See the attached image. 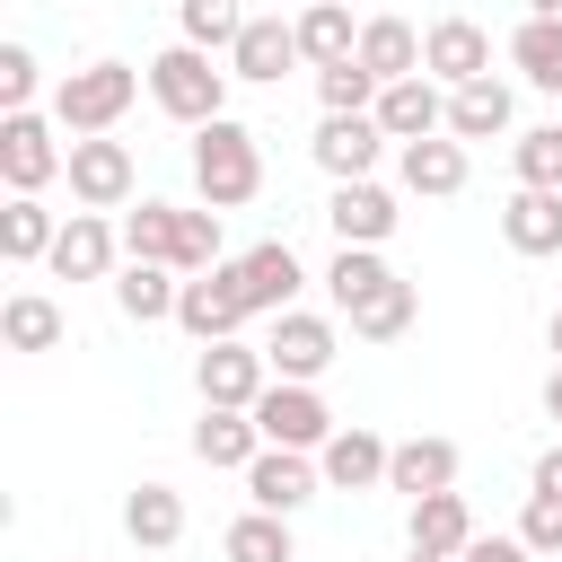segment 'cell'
<instances>
[{
    "label": "cell",
    "mask_w": 562,
    "mask_h": 562,
    "mask_svg": "<svg viewBox=\"0 0 562 562\" xmlns=\"http://www.w3.org/2000/svg\"><path fill=\"white\" fill-rule=\"evenodd\" d=\"M193 184H202V202L211 211H246L255 193H263V149H255V132L246 123H193Z\"/></svg>",
    "instance_id": "1"
},
{
    "label": "cell",
    "mask_w": 562,
    "mask_h": 562,
    "mask_svg": "<svg viewBox=\"0 0 562 562\" xmlns=\"http://www.w3.org/2000/svg\"><path fill=\"white\" fill-rule=\"evenodd\" d=\"M149 105L176 114V123H220L228 114V70H211L202 44H167L149 61Z\"/></svg>",
    "instance_id": "2"
},
{
    "label": "cell",
    "mask_w": 562,
    "mask_h": 562,
    "mask_svg": "<svg viewBox=\"0 0 562 562\" xmlns=\"http://www.w3.org/2000/svg\"><path fill=\"white\" fill-rule=\"evenodd\" d=\"M140 79H149V70H132V61H88V70H70V79L53 88V123H61L70 140H79V132H114V123L132 114Z\"/></svg>",
    "instance_id": "3"
},
{
    "label": "cell",
    "mask_w": 562,
    "mask_h": 562,
    "mask_svg": "<svg viewBox=\"0 0 562 562\" xmlns=\"http://www.w3.org/2000/svg\"><path fill=\"white\" fill-rule=\"evenodd\" d=\"M255 422H263V448H307V457H316V448L342 430L307 378H272V386L255 395Z\"/></svg>",
    "instance_id": "4"
},
{
    "label": "cell",
    "mask_w": 562,
    "mask_h": 562,
    "mask_svg": "<svg viewBox=\"0 0 562 562\" xmlns=\"http://www.w3.org/2000/svg\"><path fill=\"white\" fill-rule=\"evenodd\" d=\"M193 386H202V404H237V413H255V395L272 386V360H263V342L220 334V342L193 351Z\"/></svg>",
    "instance_id": "5"
},
{
    "label": "cell",
    "mask_w": 562,
    "mask_h": 562,
    "mask_svg": "<svg viewBox=\"0 0 562 562\" xmlns=\"http://www.w3.org/2000/svg\"><path fill=\"white\" fill-rule=\"evenodd\" d=\"M61 167H70V149L53 140V123L35 105L26 114H0V176H9V193H44Z\"/></svg>",
    "instance_id": "6"
},
{
    "label": "cell",
    "mask_w": 562,
    "mask_h": 562,
    "mask_svg": "<svg viewBox=\"0 0 562 562\" xmlns=\"http://www.w3.org/2000/svg\"><path fill=\"white\" fill-rule=\"evenodd\" d=\"M61 176H70V202H79V211H114V202H132V149H123L114 132H79Z\"/></svg>",
    "instance_id": "7"
},
{
    "label": "cell",
    "mask_w": 562,
    "mask_h": 562,
    "mask_svg": "<svg viewBox=\"0 0 562 562\" xmlns=\"http://www.w3.org/2000/svg\"><path fill=\"white\" fill-rule=\"evenodd\" d=\"M255 307H246V281H237V263H211V272H184V299H176V325L193 334V342H220V334H237Z\"/></svg>",
    "instance_id": "8"
},
{
    "label": "cell",
    "mask_w": 562,
    "mask_h": 562,
    "mask_svg": "<svg viewBox=\"0 0 562 562\" xmlns=\"http://www.w3.org/2000/svg\"><path fill=\"white\" fill-rule=\"evenodd\" d=\"M334 351H342V342H334V316H316V307H281L272 334H263L272 378H307V386H316V378L334 369Z\"/></svg>",
    "instance_id": "9"
},
{
    "label": "cell",
    "mask_w": 562,
    "mask_h": 562,
    "mask_svg": "<svg viewBox=\"0 0 562 562\" xmlns=\"http://www.w3.org/2000/svg\"><path fill=\"white\" fill-rule=\"evenodd\" d=\"M325 228H334V246H386L395 237V193L378 176H351V184H334Z\"/></svg>",
    "instance_id": "10"
},
{
    "label": "cell",
    "mask_w": 562,
    "mask_h": 562,
    "mask_svg": "<svg viewBox=\"0 0 562 562\" xmlns=\"http://www.w3.org/2000/svg\"><path fill=\"white\" fill-rule=\"evenodd\" d=\"M316 492H325V465H307V448H263V457L246 465V501H255V509H281V518H290V509H307Z\"/></svg>",
    "instance_id": "11"
},
{
    "label": "cell",
    "mask_w": 562,
    "mask_h": 562,
    "mask_svg": "<svg viewBox=\"0 0 562 562\" xmlns=\"http://www.w3.org/2000/svg\"><path fill=\"white\" fill-rule=\"evenodd\" d=\"M395 176H404V193H422V202H448V193H465V140H457V132L395 140Z\"/></svg>",
    "instance_id": "12"
},
{
    "label": "cell",
    "mask_w": 562,
    "mask_h": 562,
    "mask_svg": "<svg viewBox=\"0 0 562 562\" xmlns=\"http://www.w3.org/2000/svg\"><path fill=\"white\" fill-rule=\"evenodd\" d=\"M114 255H123V228H105V211H70L44 263H53L61 281H105V272H114Z\"/></svg>",
    "instance_id": "13"
},
{
    "label": "cell",
    "mask_w": 562,
    "mask_h": 562,
    "mask_svg": "<svg viewBox=\"0 0 562 562\" xmlns=\"http://www.w3.org/2000/svg\"><path fill=\"white\" fill-rule=\"evenodd\" d=\"M290 61H307L299 53V18H246V35L228 44V79H255V88H272Z\"/></svg>",
    "instance_id": "14"
},
{
    "label": "cell",
    "mask_w": 562,
    "mask_h": 562,
    "mask_svg": "<svg viewBox=\"0 0 562 562\" xmlns=\"http://www.w3.org/2000/svg\"><path fill=\"white\" fill-rule=\"evenodd\" d=\"M422 70H430L439 88H465V79L492 70V35H483L474 18H439V26L422 35Z\"/></svg>",
    "instance_id": "15"
},
{
    "label": "cell",
    "mask_w": 562,
    "mask_h": 562,
    "mask_svg": "<svg viewBox=\"0 0 562 562\" xmlns=\"http://www.w3.org/2000/svg\"><path fill=\"white\" fill-rule=\"evenodd\" d=\"M378 123H386V140H430V132H448V97H439V79H430V70L386 79V88H378Z\"/></svg>",
    "instance_id": "16"
},
{
    "label": "cell",
    "mask_w": 562,
    "mask_h": 562,
    "mask_svg": "<svg viewBox=\"0 0 562 562\" xmlns=\"http://www.w3.org/2000/svg\"><path fill=\"white\" fill-rule=\"evenodd\" d=\"M378 149H386V123H378V114H325V123H316V167H325L334 184L369 176Z\"/></svg>",
    "instance_id": "17"
},
{
    "label": "cell",
    "mask_w": 562,
    "mask_h": 562,
    "mask_svg": "<svg viewBox=\"0 0 562 562\" xmlns=\"http://www.w3.org/2000/svg\"><path fill=\"white\" fill-rule=\"evenodd\" d=\"M237 281H246V307H255V316H281V307H299V290H307V272H299V255H290L281 237L246 246V255H237Z\"/></svg>",
    "instance_id": "18"
},
{
    "label": "cell",
    "mask_w": 562,
    "mask_h": 562,
    "mask_svg": "<svg viewBox=\"0 0 562 562\" xmlns=\"http://www.w3.org/2000/svg\"><path fill=\"white\" fill-rule=\"evenodd\" d=\"M193 457H202L211 474H220V465H228V474H246V465L263 457V422H255V413H237V404H202V422H193Z\"/></svg>",
    "instance_id": "19"
},
{
    "label": "cell",
    "mask_w": 562,
    "mask_h": 562,
    "mask_svg": "<svg viewBox=\"0 0 562 562\" xmlns=\"http://www.w3.org/2000/svg\"><path fill=\"white\" fill-rule=\"evenodd\" d=\"M386 439L378 430H360V422H342L325 448H316V465H325V492H369V483H386Z\"/></svg>",
    "instance_id": "20"
},
{
    "label": "cell",
    "mask_w": 562,
    "mask_h": 562,
    "mask_svg": "<svg viewBox=\"0 0 562 562\" xmlns=\"http://www.w3.org/2000/svg\"><path fill=\"white\" fill-rule=\"evenodd\" d=\"M501 237H509V255H562V193L553 184H518L501 202Z\"/></svg>",
    "instance_id": "21"
},
{
    "label": "cell",
    "mask_w": 562,
    "mask_h": 562,
    "mask_svg": "<svg viewBox=\"0 0 562 562\" xmlns=\"http://www.w3.org/2000/svg\"><path fill=\"white\" fill-rule=\"evenodd\" d=\"M176 299H184V272H176V263H140V255H123V272H114V307H123L132 325L176 316Z\"/></svg>",
    "instance_id": "22"
},
{
    "label": "cell",
    "mask_w": 562,
    "mask_h": 562,
    "mask_svg": "<svg viewBox=\"0 0 562 562\" xmlns=\"http://www.w3.org/2000/svg\"><path fill=\"white\" fill-rule=\"evenodd\" d=\"M457 439H395V457H386V492H404V501H422V492H448L457 483Z\"/></svg>",
    "instance_id": "23"
},
{
    "label": "cell",
    "mask_w": 562,
    "mask_h": 562,
    "mask_svg": "<svg viewBox=\"0 0 562 562\" xmlns=\"http://www.w3.org/2000/svg\"><path fill=\"white\" fill-rule=\"evenodd\" d=\"M342 316H351V334H360V342H395V334H413V316H422V290H413L404 272H386V281H378L369 299H351Z\"/></svg>",
    "instance_id": "24"
},
{
    "label": "cell",
    "mask_w": 562,
    "mask_h": 562,
    "mask_svg": "<svg viewBox=\"0 0 562 562\" xmlns=\"http://www.w3.org/2000/svg\"><path fill=\"white\" fill-rule=\"evenodd\" d=\"M123 536H132V544H149V553H167V544L184 536V492H167V483L123 492Z\"/></svg>",
    "instance_id": "25"
},
{
    "label": "cell",
    "mask_w": 562,
    "mask_h": 562,
    "mask_svg": "<svg viewBox=\"0 0 562 562\" xmlns=\"http://www.w3.org/2000/svg\"><path fill=\"white\" fill-rule=\"evenodd\" d=\"M299 53L325 70V61H351L360 53V26H351V0H307L299 9Z\"/></svg>",
    "instance_id": "26"
},
{
    "label": "cell",
    "mask_w": 562,
    "mask_h": 562,
    "mask_svg": "<svg viewBox=\"0 0 562 562\" xmlns=\"http://www.w3.org/2000/svg\"><path fill=\"white\" fill-rule=\"evenodd\" d=\"M448 132L457 140H492V132H509V88L483 70V79H465V88H448Z\"/></svg>",
    "instance_id": "27"
},
{
    "label": "cell",
    "mask_w": 562,
    "mask_h": 562,
    "mask_svg": "<svg viewBox=\"0 0 562 562\" xmlns=\"http://www.w3.org/2000/svg\"><path fill=\"white\" fill-rule=\"evenodd\" d=\"M53 237H61V220L35 193H9V211H0V263H44Z\"/></svg>",
    "instance_id": "28"
},
{
    "label": "cell",
    "mask_w": 562,
    "mask_h": 562,
    "mask_svg": "<svg viewBox=\"0 0 562 562\" xmlns=\"http://www.w3.org/2000/svg\"><path fill=\"white\" fill-rule=\"evenodd\" d=\"M413 544H430V553H465V544H474V509H465L457 483L413 501Z\"/></svg>",
    "instance_id": "29"
},
{
    "label": "cell",
    "mask_w": 562,
    "mask_h": 562,
    "mask_svg": "<svg viewBox=\"0 0 562 562\" xmlns=\"http://www.w3.org/2000/svg\"><path fill=\"white\" fill-rule=\"evenodd\" d=\"M509 61H518V79H527V88L562 97V18H518V35H509Z\"/></svg>",
    "instance_id": "30"
},
{
    "label": "cell",
    "mask_w": 562,
    "mask_h": 562,
    "mask_svg": "<svg viewBox=\"0 0 562 562\" xmlns=\"http://www.w3.org/2000/svg\"><path fill=\"white\" fill-rule=\"evenodd\" d=\"M220 553H228V562H299V544H290V518H281V509H246V518H228Z\"/></svg>",
    "instance_id": "31"
},
{
    "label": "cell",
    "mask_w": 562,
    "mask_h": 562,
    "mask_svg": "<svg viewBox=\"0 0 562 562\" xmlns=\"http://www.w3.org/2000/svg\"><path fill=\"white\" fill-rule=\"evenodd\" d=\"M360 61H369L378 79H413V70H422V35H413L404 18H369V26H360Z\"/></svg>",
    "instance_id": "32"
},
{
    "label": "cell",
    "mask_w": 562,
    "mask_h": 562,
    "mask_svg": "<svg viewBox=\"0 0 562 562\" xmlns=\"http://www.w3.org/2000/svg\"><path fill=\"white\" fill-rule=\"evenodd\" d=\"M0 342H9V351H53V342H61V307H53L44 290H18V299L0 307Z\"/></svg>",
    "instance_id": "33"
},
{
    "label": "cell",
    "mask_w": 562,
    "mask_h": 562,
    "mask_svg": "<svg viewBox=\"0 0 562 562\" xmlns=\"http://www.w3.org/2000/svg\"><path fill=\"white\" fill-rule=\"evenodd\" d=\"M378 88H386V79H378V70H369L360 53H351V61H325V70H316V97H325V114H378Z\"/></svg>",
    "instance_id": "34"
},
{
    "label": "cell",
    "mask_w": 562,
    "mask_h": 562,
    "mask_svg": "<svg viewBox=\"0 0 562 562\" xmlns=\"http://www.w3.org/2000/svg\"><path fill=\"white\" fill-rule=\"evenodd\" d=\"M176 26H184V44L228 53V44L246 35V9H237V0H176Z\"/></svg>",
    "instance_id": "35"
},
{
    "label": "cell",
    "mask_w": 562,
    "mask_h": 562,
    "mask_svg": "<svg viewBox=\"0 0 562 562\" xmlns=\"http://www.w3.org/2000/svg\"><path fill=\"white\" fill-rule=\"evenodd\" d=\"M123 255H140V263H176V202H140V211H123Z\"/></svg>",
    "instance_id": "36"
},
{
    "label": "cell",
    "mask_w": 562,
    "mask_h": 562,
    "mask_svg": "<svg viewBox=\"0 0 562 562\" xmlns=\"http://www.w3.org/2000/svg\"><path fill=\"white\" fill-rule=\"evenodd\" d=\"M386 281V255L378 246H342L334 263H325V290H334V307H351V299H369Z\"/></svg>",
    "instance_id": "37"
},
{
    "label": "cell",
    "mask_w": 562,
    "mask_h": 562,
    "mask_svg": "<svg viewBox=\"0 0 562 562\" xmlns=\"http://www.w3.org/2000/svg\"><path fill=\"white\" fill-rule=\"evenodd\" d=\"M509 167H518V184H553V193H562V123H536V132H518Z\"/></svg>",
    "instance_id": "38"
},
{
    "label": "cell",
    "mask_w": 562,
    "mask_h": 562,
    "mask_svg": "<svg viewBox=\"0 0 562 562\" xmlns=\"http://www.w3.org/2000/svg\"><path fill=\"white\" fill-rule=\"evenodd\" d=\"M220 263V211H176V272H211Z\"/></svg>",
    "instance_id": "39"
},
{
    "label": "cell",
    "mask_w": 562,
    "mask_h": 562,
    "mask_svg": "<svg viewBox=\"0 0 562 562\" xmlns=\"http://www.w3.org/2000/svg\"><path fill=\"white\" fill-rule=\"evenodd\" d=\"M35 79H44L35 53H26V44H0V114H26V105H35Z\"/></svg>",
    "instance_id": "40"
},
{
    "label": "cell",
    "mask_w": 562,
    "mask_h": 562,
    "mask_svg": "<svg viewBox=\"0 0 562 562\" xmlns=\"http://www.w3.org/2000/svg\"><path fill=\"white\" fill-rule=\"evenodd\" d=\"M518 536H527L536 553H562V492H527V509H518Z\"/></svg>",
    "instance_id": "41"
},
{
    "label": "cell",
    "mask_w": 562,
    "mask_h": 562,
    "mask_svg": "<svg viewBox=\"0 0 562 562\" xmlns=\"http://www.w3.org/2000/svg\"><path fill=\"white\" fill-rule=\"evenodd\" d=\"M457 562H544V553H536L527 536H474V544H465Z\"/></svg>",
    "instance_id": "42"
},
{
    "label": "cell",
    "mask_w": 562,
    "mask_h": 562,
    "mask_svg": "<svg viewBox=\"0 0 562 562\" xmlns=\"http://www.w3.org/2000/svg\"><path fill=\"white\" fill-rule=\"evenodd\" d=\"M536 492H562V439H553V448L536 457Z\"/></svg>",
    "instance_id": "43"
},
{
    "label": "cell",
    "mask_w": 562,
    "mask_h": 562,
    "mask_svg": "<svg viewBox=\"0 0 562 562\" xmlns=\"http://www.w3.org/2000/svg\"><path fill=\"white\" fill-rule=\"evenodd\" d=\"M544 413L562 422V360H553V378H544Z\"/></svg>",
    "instance_id": "44"
},
{
    "label": "cell",
    "mask_w": 562,
    "mask_h": 562,
    "mask_svg": "<svg viewBox=\"0 0 562 562\" xmlns=\"http://www.w3.org/2000/svg\"><path fill=\"white\" fill-rule=\"evenodd\" d=\"M404 562H457V553H430V544H413V553H404Z\"/></svg>",
    "instance_id": "45"
},
{
    "label": "cell",
    "mask_w": 562,
    "mask_h": 562,
    "mask_svg": "<svg viewBox=\"0 0 562 562\" xmlns=\"http://www.w3.org/2000/svg\"><path fill=\"white\" fill-rule=\"evenodd\" d=\"M527 18H562V0H527Z\"/></svg>",
    "instance_id": "46"
},
{
    "label": "cell",
    "mask_w": 562,
    "mask_h": 562,
    "mask_svg": "<svg viewBox=\"0 0 562 562\" xmlns=\"http://www.w3.org/2000/svg\"><path fill=\"white\" fill-rule=\"evenodd\" d=\"M544 342H553V360H562V307H553V325H544Z\"/></svg>",
    "instance_id": "47"
}]
</instances>
